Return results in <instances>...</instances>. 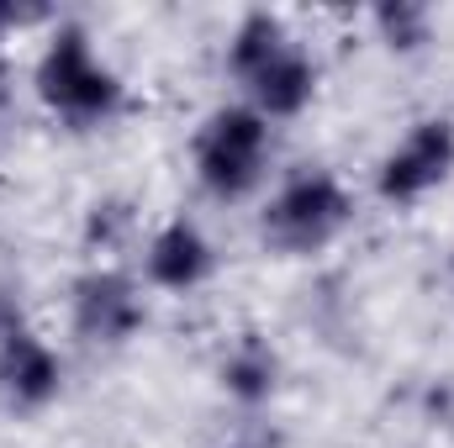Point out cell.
<instances>
[{
  "label": "cell",
  "mask_w": 454,
  "mask_h": 448,
  "mask_svg": "<svg viewBox=\"0 0 454 448\" xmlns=\"http://www.w3.org/2000/svg\"><path fill=\"white\" fill-rule=\"evenodd\" d=\"M227 69L248 85L254 96V112L264 116H296L312 106L317 96V64L286 37V27L264 11L243 16V27L232 32V48H227Z\"/></svg>",
  "instance_id": "6da1fadb"
},
{
  "label": "cell",
  "mask_w": 454,
  "mask_h": 448,
  "mask_svg": "<svg viewBox=\"0 0 454 448\" xmlns=\"http://www.w3.org/2000/svg\"><path fill=\"white\" fill-rule=\"evenodd\" d=\"M270 164V121L254 106H223L196 132V174L217 201H243Z\"/></svg>",
  "instance_id": "7a4b0ae2"
},
{
  "label": "cell",
  "mask_w": 454,
  "mask_h": 448,
  "mask_svg": "<svg viewBox=\"0 0 454 448\" xmlns=\"http://www.w3.org/2000/svg\"><path fill=\"white\" fill-rule=\"evenodd\" d=\"M450 169H454V121L428 116V121H418V127L386 153L375 185H380L386 201L407 206V201H423L428 190H439V185L450 180Z\"/></svg>",
  "instance_id": "5b68a950"
},
{
  "label": "cell",
  "mask_w": 454,
  "mask_h": 448,
  "mask_svg": "<svg viewBox=\"0 0 454 448\" xmlns=\"http://www.w3.org/2000/svg\"><path fill=\"white\" fill-rule=\"evenodd\" d=\"M380 27L391 37H412V48L423 42V27H428V11H407V5H386L380 11Z\"/></svg>",
  "instance_id": "30bf717a"
},
{
  "label": "cell",
  "mask_w": 454,
  "mask_h": 448,
  "mask_svg": "<svg viewBox=\"0 0 454 448\" xmlns=\"http://www.w3.org/2000/svg\"><path fill=\"white\" fill-rule=\"evenodd\" d=\"M207 274H212V243L201 237V227H159V237L148 243V280L159 290H196Z\"/></svg>",
  "instance_id": "ba28073f"
},
{
  "label": "cell",
  "mask_w": 454,
  "mask_h": 448,
  "mask_svg": "<svg viewBox=\"0 0 454 448\" xmlns=\"http://www.w3.org/2000/svg\"><path fill=\"white\" fill-rule=\"evenodd\" d=\"M64 385V364L59 353L43 343L37 333L16 328V333L0 337V396L16 406V412H37L59 396Z\"/></svg>",
  "instance_id": "52a82bcc"
},
{
  "label": "cell",
  "mask_w": 454,
  "mask_h": 448,
  "mask_svg": "<svg viewBox=\"0 0 454 448\" xmlns=\"http://www.w3.org/2000/svg\"><path fill=\"white\" fill-rule=\"evenodd\" d=\"M143 328V296L127 274L90 269L74 285V333L90 343H127Z\"/></svg>",
  "instance_id": "8992f818"
},
{
  "label": "cell",
  "mask_w": 454,
  "mask_h": 448,
  "mask_svg": "<svg viewBox=\"0 0 454 448\" xmlns=\"http://www.w3.org/2000/svg\"><path fill=\"white\" fill-rule=\"evenodd\" d=\"M223 385H227V396H238L243 406L270 401V390H275V353L259 337H243L223 359Z\"/></svg>",
  "instance_id": "9c48e42d"
},
{
  "label": "cell",
  "mask_w": 454,
  "mask_h": 448,
  "mask_svg": "<svg viewBox=\"0 0 454 448\" xmlns=\"http://www.w3.org/2000/svg\"><path fill=\"white\" fill-rule=\"evenodd\" d=\"M37 96L69 121H96V116H106L116 106L121 85L96 58L90 37L80 27H59V37L48 42L43 64H37Z\"/></svg>",
  "instance_id": "3957f363"
},
{
  "label": "cell",
  "mask_w": 454,
  "mask_h": 448,
  "mask_svg": "<svg viewBox=\"0 0 454 448\" xmlns=\"http://www.w3.org/2000/svg\"><path fill=\"white\" fill-rule=\"evenodd\" d=\"M354 217V201L333 174L323 169H307L296 180L280 185V196L270 201L264 212V237L280 248V253H312L323 243H333Z\"/></svg>",
  "instance_id": "277c9868"
}]
</instances>
